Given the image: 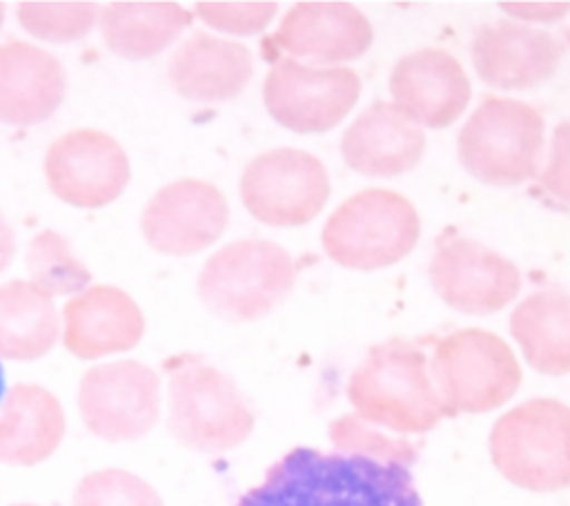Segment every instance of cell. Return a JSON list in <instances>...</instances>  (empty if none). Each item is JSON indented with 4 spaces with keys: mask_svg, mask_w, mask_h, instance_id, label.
Returning <instances> with one entry per match:
<instances>
[{
    "mask_svg": "<svg viewBox=\"0 0 570 506\" xmlns=\"http://www.w3.org/2000/svg\"><path fill=\"white\" fill-rule=\"evenodd\" d=\"M60 337L56 301L29 279L0 283V357L9 361H36Z\"/></svg>",
    "mask_w": 570,
    "mask_h": 506,
    "instance_id": "d4e9b609",
    "label": "cell"
},
{
    "mask_svg": "<svg viewBox=\"0 0 570 506\" xmlns=\"http://www.w3.org/2000/svg\"><path fill=\"white\" fill-rule=\"evenodd\" d=\"M49 192L69 207L100 210L122 196L131 181V160L116 136L96 127H76L56 136L42 154Z\"/></svg>",
    "mask_w": 570,
    "mask_h": 506,
    "instance_id": "9c48e42d",
    "label": "cell"
},
{
    "mask_svg": "<svg viewBox=\"0 0 570 506\" xmlns=\"http://www.w3.org/2000/svg\"><path fill=\"white\" fill-rule=\"evenodd\" d=\"M167 426L178 444L196 453H225L254 430V410L238 386L203 361L169 368Z\"/></svg>",
    "mask_w": 570,
    "mask_h": 506,
    "instance_id": "5b68a950",
    "label": "cell"
},
{
    "mask_svg": "<svg viewBox=\"0 0 570 506\" xmlns=\"http://www.w3.org/2000/svg\"><path fill=\"white\" fill-rule=\"evenodd\" d=\"M71 506H165L160 495L142 477L122 468H100L85 475L71 497Z\"/></svg>",
    "mask_w": 570,
    "mask_h": 506,
    "instance_id": "83f0119b",
    "label": "cell"
},
{
    "mask_svg": "<svg viewBox=\"0 0 570 506\" xmlns=\"http://www.w3.org/2000/svg\"><path fill=\"white\" fill-rule=\"evenodd\" d=\"M65 428V410L53 392L38 383H16L0 408V464H42L58 450Z\"/></svg>",
    "mask_w": 570,
    "mask_h": 506,
    "instance_id": "7402d4cb",
    "label": "cell"
},
{
    "mask_svg": "<svg viewBox=\"0 0 570 506\" xmlns=\"http://www.w3.org/2000/svg\"><path fill=\"white\" fill-rule=\"evenodd\" d=\"M194 16L169 0H116L98 11L96 29L105 47L127 60H147L171 47Z\"/></svg>",
    "mask_w": 570,
    "mask_h": 506,
    "instance_id": "603a6c76",
    "label": "cell"
},
{
    "mask_svg": "<svg viewBox=\"0 0 570 506\" xmlns=\"http://www.w3.org/2000/svg\"><path fill=\"white\" fill-rule=\"evenodd\" d=\"M67 96L62 60L29 40L0 42V123L33 127L49 120Z\"/></svg>",
    "mask_w": 570,
    "mask_h": 506,
    "instance_id": "d6986e66",
    "label": "cell"
},
{
    "mask_svg": "<svg viewBox=\"0 0 570 506\" xmlns=\"http://www.w3.org/2000/svg\"><path fill=\"white\" fill-rule=\"evenodd\" d=\"M372 25L350 2H296L281 20L267 45L312 58L314 62H345L363 56L372 45Z\"/></svg>",
    "mask_w": 570,
    "mask_h": 506,
    "instance_id": "ac0fdd59",
    "label": "cell"
},
{
    "mask_svg": "<svg viewBox=\"0 0 570 506\" xmlns=\"http://www.w3.org/2000/svg\"><path fill=\"white\" fill-rule=\"evenodd\" d=\"M4 392V372H2V366H0V397Z\"/></svg>",
    "mask_w": 570,
    "mask_h": 506,
    "instance_id": "e575fe53",
    "label": "cell"
},
{
    "mask_svg": "<svg viewBox=\"0 0 570 506\" xmlns=\"http://www.w3.org/2000/svg\"><path fill=\"white\" fill-rule=\"evenodd\" d=\"M394 105L419 127H448L468 107L472 87L461 62L439 47L401 56L390 74Z\"/></svg>",
    "mask_w": 570,
    "mask_h": 506,
    "instance_id": "e0dca14e",
    "label": "cell"
},
{
    "mask_svg": "<svg viewBox=\"0 0 570 506\" xmlns=\"http://www.w3.org/2000/svg\"><path fill=\"white\" fill-rule=\"evenodd\" d=\"M436 294L465 314H490L505 308L521 288L519 267L479 241L445 239L432 261Z\"/></svg>",
    "mask_w": 570,
    "mask_h": 506,
    "instance_id": "5bb4252c",
    "label": "cell"
},
{
    "mask_svg": "<svg viewBox=\"0 0 570 506\" xmlns=\"http://www.w3.org/2000/svg\"><path fill=\"white\" fill-rule=\"evenodd\" d=\"M330 437L341 453H356L365 457H374L381 461H396V464H412L416 450L405 439L383 437L376 430L367 428L356 415H345L330 426Z\"/></svg>",
    "mask_w": 570,
    "mask_h": 506,
    "instance_id": "f1b7e54d",
    "label": "cell"
},
{
    "mask_svg": "<svg viewBox=\"0 0 570 506\" xmlns=\"http://www.w3.org/2000/svg\"><path fill=\"white\" fill-rule=\"evenodd\" d=\"M543 129L546 123L532 105L488 96L459 132V160L481 183L521 185L539 172Z\"/></svg>",
    "mask_w": 570,
    "mask_h": 506,
    "instance_id": "52a82bcc",
    "label": "cell"
},
{
    "mask_svg": "<svg viewBox=\"0 0 570 506\" xmlns=\"http://www.w3.org/2000/svg\"><path fill=\"white\" fill-rule=\"evenodd\" d=\"M430 374L450 417L494 410L521 383V368L510 346L481 328H463L439 339Z\"/></svg>",
    "mask_w": 570,
    "mask_h": 506,
    "instance_id": "ba28073f",
    "label": "cell"
},
{
    "mask_svg": "<svg viewBox=\"0 0 570 506\" xmlns=\"http://www.w3.org/2000/svg\"><path fill=\"white\" fill-rule=\"evenodd\" d=\"M539 183L554 198L570 203V118L554 127L548 163L539 174Z\"/></svg>",
    "mask_w": 570,
    "mask_h": 506,
    "instance_id": "4dcf8cb0",
    "label": "cell"
},
{
    "mask_svg": "<svg viewBox=\"0 0 570 506\" xmlns=\"http://www.w3.org/2000/svg\"><path fill=\"white\" fill-rule=\"evenodd\" d=\"M421 234L414 205L383 187L356 192L325 221L321 241L325 254L343 267L381 270L407 256Z\"/></svg>",
    "mask_w": 570,
    "mask_h": 506,
    "instance_id": "8992f818",
    "label": "cell"
},
{
    "mask_svg": "<svg viewBox=\"0 0 570 506\" xmlns=\"http://www.w3.org/2000/svg\"><path fill=\"white\" fill-rule=\"evenodd\" d=\"M276 2H196L191 16H196L207 27L232 33L252 36L269 25L276 16Z\"/></svg>",
    "mask_w": 570,
    "mask_h": 506,
    "instance_id": "f546056e",
    "label": "cell"
},
{
    "mask_svg": "<svg viewBox=\"0 0 570 506\" xmlns=\"http://www.w3.org/2000/svg\"><path fill=\"white\" fill-rule=\"evenodd\" d=\"M16 256V232L9 218L0 212V274L11 265Z\"/></svg>",
    "mask_w": 570,
    "mask_h": 506,
    "instance_id": "d6a6232c",
    "label": "cell"
},
{
    "mask_svg": "<svg viewBox=\"0 0 570 506\" xmlns=\"http://www.w3.org/2000/svg\"><path fill=\"white\" fill-rule=\"evenodd\" d=\"M510 332L537 372H570V294L552 288L528 294L510 314Z\"/></svg>",
    "mask_w": 570,
    "mask_h": 506,
    "instance_id": "cb8c5ba5",
    "label": "cell"
},
{
    "mask_svg": "<svg viewBox=\"0 0 570 506\" xmlns=\"http://www.w3.org/2000/svg\"><path fill=\"white\" fill-rule=\"evenodd\" d=\"M347 399L361 421L394 432H428L450 417L425 352L396 337L370 348L347 381Z\"/></svg>",
    "mask_w": 570,
    "mask_h": 506,
    "instance_id": "7a4b0ae2",
    "label": "cell"
},
{
    "mask_svg": "<svg viewBox=\"0 0 570 506\" xmlns=\"http://www.w3.org/2000/svg\"><path fill=\"white\" fill-rule=\"evenodd\" d=\"M82 426L98 439L118 444L145 437L160 415V377L136 359L91 366L78 381Z\"/></svg>",
    "mask_w": 570,
    "mask_h": 506,
    "instance_id": "30bf717a",
    "label": "cell"
},
{
    "mask_svg": "<svg viewBox=\"0 0 570 506\" xmlns=\"http://www.w3.org/2000/svg\"><path fill=\"white\" fill-rule=\"evenodd\" d=\"M4 18H7V4L0 2V29H2V25H4Z\"/></svg>",
    "mask_w": 570,
    "mask_h": 506,
    "instance_id": "836d02e7",
    "label": "cell"
},
{
    "mask_svg": "<svg viewBox=\"0 0 570 506\" xmlns=\"http://www.w3.org/2000/svg\"><path fill=\"white\" fill-rule=\"evenodd\" d=\"M236 506H423L407 466L294 448Z\"/></svg>",
    "mask_w": 570,
    "mask_h": 506,
    "instance_id": "6da1fadb",
    "label": "cell"
},
{
    "mask_svg": "<svg viewBox=\"0 0 570 506\" xmlns=\"http://www.w3.org/2000/svg\"><path fill=\"white\" fill-rule=\"evenodd\" d=\"M252 51L236 40L207 31L189 33L167 60L169 87L189 103H225L252 78Z\"/></svg>",
    "mask_w": 570,
    "mask_h": 506,
    "instance_id": "ffe728a7",
    "label": "cell"
},
{
    "mask_svg": "<svg viewBox=\"0 0 570 506\" xmlns=\"http://www.w3.org/2000/svg\"><path fill=\"white\" fill-rule=\"evenodd\" d=\"M227 221V198L214 183L176 178L149 196L140 212V232L158 254L191 256L216 243Z\"/></svg>",
    "mask_w": 570,
    "mask_h": 506,
    "instance_id": "4fadbf2b",
    "label": "cell"
},
{
    "mask_svg": "<svg viewBox=\"0 0 570 506\" xmlns=\"http://www.w3.org/2000/svg\"><path fill=\"white\" fill-rule=\"evenodd\" d=\"M240 201L261 223L296 227L321 214L330 198L325 165L305 149L276 147L254 156L240 174Z\"/></svg>",
    "mask_w": 570,
    "mask_h": 506,
    "instance_id": "8fae6325",
    "label": "cell"
},
{
    "mask_svg": "<svg viewBox=\"0 0 570 506\" xmlns=\"http://www.w3.org/2000/svg\"><path fill=\"white\" fill-rule=\"evenodd\" d=\"M423 152V129L387 100L363 109L341 138L343 160L363 176L405 174L419 165Z\"/></svg>",
    "mask_w": 570,
    "mask_h": 506,
    "instance_id": "44dd1931",
    "label": "cell"
},
{
    "mask_svg": "<svg viewBox=\"0 0 570 506\" xmlns=\"http://www.w3.org/2000/svg\"><path fill=\"white\" fill-rule=\"evenodd\" d=\"M361 78L350 67H309L294 58H278L263 82L269 116L301 134L327 132L356 105Z\"/></svg>",
    "mask_w": 570,
    "mask_h": 506,
    "instance_id": "7c38bea8",
    "label": "cell"
},
{
    "mask_svg": "<svg viewBox=\"0 0 570 506\" xmlns=\"http://www.w3.org/2000/svg\"><path fill=\"white\" fill-rule=\"evenodd\" d=\"M13 506H36V504H13Z\"/></svg>",
    "mask_w": 570,
    "mask_h": 506,
    "instance_id": "d590c367",
    "label": "cell"
},
{
    "mask_svg": "<svg viewBox=\"0 0 570 506\" xmlns=\"http://www.w3.org/2000/svg\"><path fill=\"white\" fill-rule=\"evenodd\" d=\"M497 470L519 488L550 493L570 486V406L537 397L501 415L490 432Z\"/></svg>",
    "mask_w": 570,
    "mask_h": 506,
    "instance_id": "277c9868",
    "label": "cell"
},
{
    "mask_svg": "<svg viewBox=\"0 0 570 506\" xmlns=\"http://www.w3.org/2000/svg\"><path fill=\"white\" fill-rule=\"evenodd\" d=\"M24 267L29 281L51 299L76 296L91 285V270L73 254L67 236L51 227L27 241Z\"/></svg>",
    "mask_w": 570,
    "mask_h": 506,
    "instance_id": "484cf974",
    "label": "cell"
},
{
    "mask_svg": "<svg viewBox=\"0 0 570 506\" xmlns=\"http://www.w3.org/2000/svg\"><path fill=\"white\" fill-rule=\"evenodd\" d=\"M294 259L267 239H240L216 250L200 267L196 292L203 305L232 323L272 312L294 288Z\"/></svg>",
    "mask_w": 570,
    "mask_h": 506,
    "instance_id": "3957f363",
    "label": "cell"
},
{
    "mask_svg": "<svg viewBox=\"0 0 570 506\" xmlns=\"http://www.w3.org/2000/svg\"><path fill=\"white\" fill-rule=\"evenodd\" d=\"M100 4L89 0L42 2L22 0L16 4L18 25L36 40L65 45L89 36L98 22Z\"/></svg>",
    "mask_w": 570,
    "mask_h": 506,
    "instance_id": "4316f807",
    "label": "cell"
},
{
    "mask_svg": "<svg viewBox=\"0 0 570 506\" xmlns=\"http://www.w3.org/2000/svg\"><path fill=\"white\" fill-rule=\"evenodd\" d=\"M501 9L528 20H557L570 9V4L568 2H501Z\"/></svg>",
    "mask_w": 570,
    "mask_h": 506,
    "instance_id": "1f68e13d",
    "label": "cell"
},
{
    "mask_svg": "<svg viewBox=\"0 0 570 506\" xmlns=\"http://www.w3.org/2000/svg\"><path fill=\"white\" fill-rule=\"evenodd\" d=\"M470 56L483 82L499 89H532L557 71L563 45L546 29L497 20L474 31Z\"/></svg>",
    "mask_w": 570,
    "mask_h": 506,
    "instance_id": "2e32d148",
    "label": "cell"
},
{
    "mask_svg": "<svg viewBox=\"0 0 570 506\" xmlns=\"http://www.w3.org/2000/svg\"><path fill=\"white\" fill-rule=\"evenodd\" d=\"M145 328L142 308L118 285H89L60 310V341L69 354L85 361L136 348Z\"/></svg>",
    "mask_w": 570,
    "mask_h": 506,
    "instance_id": "9a60e30c",
    "label": "cell"
}]
</instances>
